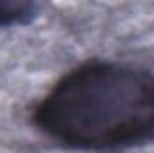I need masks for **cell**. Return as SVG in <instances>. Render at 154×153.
I'll list each match as a JSON object with an SVG mask.
<instances>
[{
  "label": "cell",
  "mask_w": 154,
  "mask_h": 153,
  "mask_svg": "<svg viewBox=\"0 0 154 153\" xmlns=\"http://www.w3.org/2000/svg\"><path fill=\"white\" fill-rule=\"evenodd\" d=\"M39 132L65 148L109 151L154 139V72L88 61L61 77L32 112Z\"/></svg>",
  "instance_id": "1"
},
{
  "label": "cell",
  "mask_w": 154,
  "mask_h": 153,
  "mask_svg": "<svg viewBox=\"0 0 154 153\" xmlns=\"http://www.w3.org/2000/svg\"><path fill=\"white\" fill-rule=\"evenodd\" d=\"M38 9V4L25 0H0V29L29 24Z\"/></svg>",
  "instance_id": "2"
}]
</instances>
